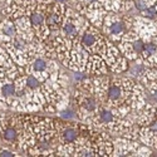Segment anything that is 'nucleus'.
<instances>
[{"instance_id": "obj_1", "label": "nucleus", "mask_w": 157, "mask_h": 157, "mask_svg": "<svg viewBox=\"0 0 157 157\" xmlns=\"http://www.w3.org/2000/svg\"><path fill=\"white\" fill-rule=\"evenodd\" d=\"M135 87V82L124 77H113L109 79L103 104L118 109L122 114L128 116L132 112L131 96Z\"/></svg>"}, {"instance_id": "obj_2", "label": "nucleus", "mask_w": 157, "mask_h": 157, "mask_svg": "<svg viewBox=\"0 0 157 157\" xmlns=\"http://www.w3.org/2000/svg\"><path fill=\"white\" fill-rule=\"evenodd\" d=\"M74 103L77 107V114L81 120L90 122L98 109L102 106L99 97L88 88L79 87L74 93Z\"/></svg>"}, {"instance_id": "obj_3", "label": "nucleus", "mask_w": 157, "mask_h": 157, "mask_svg": "<svg viewBox=\"0 0 157 157\" xmlns=\"http://www.w3.org/2000/svg\"><path fill=\"white\" fill-rule=\"evenodd\" d=\"M78 42H79V45L89 54H99L102 57L104 50L107 49L109 40H107L98 32V29L93 24L86 21V25L79 34V38H78Z\"/></svg>"}, {"instance_id": "obj_4", "label": "nucleus", "mask_w": 157, "mask_h": 157, "mask_svg": "<svg viewBox=\"0 0 157 157\" xmlns=\"http://www.w3.org/2000/svg\"><path fill=\"white\" fill-rule=\"evenodd\" d=\"M133 21H135V17H131L128 14L118 15L116 13H109V14H106V17H104L103 30L112 40L120 42L122 36L128 30L133 28Z\"/></svg>"}, {"instance_id": "obj_5", "label": "nucleus", "mask_w": 157, "mask_h": 157, "mask_svg": "<svg viewBox=\"0 0 157 157\" xmlns=\"http://www.w3.org/2000/svg\"><path fill=\"white\" fill-rule=\"evenodd\" d=\"M138 138L145 145L157 150V117L150 123L138 127Z\"/></svg>"}, {"instance_id": "obj_6", "label": "nucleus", "mask_w": 157, "mask_h": 157, "mask_svg": "<svg viewBox=\"0 0 157 157\" xmlns=\"http://www.w3.org/2000/svg\"><path fill=\"white\" fill-rule=\"evenodd\" d=\"M17 90H18L17 86L10 81H4L2 84H0V94H2L5 99L17 97Z\"/></svg>"}, {"instance_id": "obj_7", "label": "nucleus", "mask_w": 157, "mask_h": 157, "mask_svg": "<svg viewBox=\"0 0 157 157\" xmlns=\"http://www.w3.org/2000/svg\"><path fill=\"white\" fill-rule=\"evenodd\" d=\"M2 135H3V138L6 141V142H10V143H15L19 138V131L13 126V124H9V126H5L2 131Z\"/></svg>"}, {"instance_id": "obj_8", "label": "nucleus", "mask_w": 157, "mask_h": 157, "mask_svg": "<svg viewBox=\"0 0 157 157\" xmlns=\"http://www.w3.org/2000/svg\"><path fill=\"white\" fill-rule=\"evenodd\" d=\"M143 18L146 19H150V20H153V21H157V3L148 6L143 13H141Z\"/></svg>"}, {"instance_id": "obj_9", "label": "nucleus", "mask_w": 157, "mask_h": 157, "mask_svg": "<svg viewBox=\"0 0 157 157\" xmlns=\"http://www.w3.org/2000/svg\"><path fill=\"white\" fill-rule=\"evenodd\" d=\"M3 34L9 35V36H15L18 34V27H15L10 21H4L3 23Z\"/></svg>"}, {"instance_id": "obj_10", "label": "nucleus", "mask_w": 157, "mask_h": 157, "mask_svg": "<svg viewBox=\"0 0 157 157\" xmlns=\"http://www.w3.org/2000/svg\"><path fill=\"white\" fill-rule=\"evenodd\" d=\"M59 114H60L62 118H64V120H73L74 117L77 116V112H74V111L71 109V108H65V109H63Z\"/></svg>"}, {"instance_id": "obj_11", "label": "nucleus", "mask_w": 157, "mask_h": 157, "mask_svg": "<svg viewBox=\"0 0 157 157\" xmlns=\"http://www.w3.org/2000/svg\"><path fill=\"white\" fill-rule=\"evenodd\" d=\"M0 156H3V157H11V156H15L14 152H11L9 150H3V151H0Z\"/></svg>"}]
</instances>
